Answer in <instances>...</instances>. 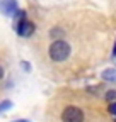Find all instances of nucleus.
<instances>
[{
    "mask_svg": "<svg viewBox=\"0 0 116 122\" xmlns=\"http://www.w3.org/2000/svg\"><path fill=\"white\" fill-rule=\"evenodd\" d=\"M101 76H103L104 81H116V70L114 68H108V70L103 71Z\"/></svg>",
    "mask_w": 116,
    "mask_h": 122,
    "instance_id": "nucleus-5",
    "label": "nucleus"
},
{
    "mask_svg": "<svg viewBox=\"0 0 116 122\" xmlns=\"http://www.w3.org/2000/svg\"><path fill=\"white\" fill-rule=\"evenodd\" d=\"M72 53V48L70 44L63 39H55L51 44H50V49H48V54L53 61H56V63H62V61H65Z\"/></svg>",
    "mask_w": 116,
    "mask_h": 122,
    "instance_id": "nucleus-1",
    "label": "nucleus"
},
{
    "mask_svg": "<svg viewBox=\"0 0 116 122\" xmlns=\"http://www.w3.org/2000/svg\"><path fill=\"white\" fill-rule=\"evenodd\" d=\"M62 122H84V112L75 105H68L62 112Z\"/></svg>",
    "mask_w": 116,
    "mask_h": 122,
    "instance_id": "nucleus-2",
    "label": "nucleus"
},
{
    "mask_svg": "<svg viewBox=\"0 0 116 122\" xmlns=\"http://www.w3.org/2000/svg\"><path fill=\"white\" fill-rule=\"evenodd\" d=\"M113 56H116V42H114V46H113Z\"/></svg>",
    "mask_w": 116,
    "mask_h": 122,
    "instance_id": "nucleus-11",
    "label": "nucleus"
},
{
    "mask_svg": "<svg viewBox=\"0 0 116 122\" xmlns=\"http://www.w3.org/2000/svg\"><path fill=\"white\" fill-rule=\"evenodd\" d=\"M21 65H22V68H24L26 71H29V70H31V65H29V63H26V61H22Z\"/></svg>",
    "mask_w": 116,
    "mask_h": 122,
    "instance_id": "nucleus-9",
    "label": "nucleus"
},
{
    "mask_svg": "<svg viewBox=\"0 0 116 122\" xmlns=\"http://www.w3.org/2000/svg\"><path fill=\"white\" fill-rule=\"evenodd\" d=\"M106 98L111 102V100H114L116 98V92H108V93H106Z\"/></svg>",
    "mask_w": 116,
    "mask_h": 122,
    "instance_id": "nucleus-8",
    "label": "nucleus"
},
{
    "mask_svg": "<svg viewBox=\"0 0 116 122\" xmlns=\"http://www.w3.org/2000/svg\"><path fill=\"white\" fill-rule=\"evenodd\" d=\"M114 122H116V120H114Z\"/></svg>",
    "mask_w": 116,
    "mask_h": 122,
    "instance_id": "nucleus-13",
    "label": "nucleus"
},
{
    "mask_svg": "<svg viewBox=\"0 0 116 122\" xmlns=\"http://www.w3.org/2000/svg\"><path fill=\"white\" fill-rule=\"evenodd\" d=\"M2 78H4V68L0 66V80H2Z\"/></svg>",
    "mask_w": 116,
    "mask_h": 122,
    "instance_id": "nucleus-10",
    "label": "nucleus"
},
{
    "mask_svg": "<svg viewBox=\"0 0 116 122\" xmlns=\"http://www.w3.org/2000/svg\"><path fill=\"white\" fill-rule=\"evenodd\" d=\"M17 10V0H2L0 2V12L4 15H14Z\"/></svg>",
    "mask_w": 116,
    "mask_h": 122,
    "instance_id": "nucleus-4",
    "label": "nucleus"
},
{
    "mask_svg": "<svg viewBox=\"0 0 116 122\" xmlns=\"http://www.w3.org/2000/svg\"><path fill=\"white\" fill-rule=\"evenodd\" d=\"M108 110H109V114H111V115H114V117H116V102H109Z\"/></svg>",
    "mask_w": 116,
    "mask_h": 122,
    "instance_id": "nucleus-7",
    "label": "nucleus"
},
{
    "mask_svg": "<svg viewBox=\"0 0 116 122\" xmlns=\"http://www.w3.org/2000/svg\"><path fill=\"white\" fill-rule=\"evenodd\" d=\"M14 122H29V120H26V119H19V120H14Z\"/></svg>",
    "mask_w": 116,
    "mask_h": 122,
    "instance_id": "nucleus-12",
    "label": "nucleus"
},
{
    "mask_svg": "<svg viewBox=\"0 0 116 122\" xmlns=\"http://www.w3.org/2000/svg\"><path fill=\"white\" fill-rule=\"evenodd\" d=\"M14 29H16V32L19 34V36H22V37H29V36H33L34 34V24L31 22V20H27L26 17H22V19H19L16 24H14Z\"/></svg>",
    "mask_w": 116,
    "mask_h": 122,
    "instance_id": "nucleus-3",
    "label": "nucleus"
},
{
    "mask_svg": "<svg viewBox=\"0 0 116 122\" xmlns=\"http://www.w3.org/2000/svg\"><path fill=\"white\" fill-rule=\"evenodd\" d=\"M12 105H14V103H12L10 100H4L2 103H0V114H2V112H7V110H10V109H12Z\"/></svg>",
    "mask_w": 116,
    "mask_h": 122,
    "instance_id": "nucleus-6",
    "label": "nucleus"
}]
</instances>
